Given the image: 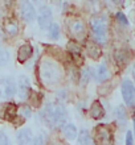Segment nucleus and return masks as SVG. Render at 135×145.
<instances>
[{
	"label": "nucleus",
	"instance_id": "393cba45",
	"mask_svg": "<svg viewBox=\"0 0 135 145\" xmlns=\"http://www.w3.org/2000/svg\"><path fill=\"white\" fill-rule=\"evenodd\" d=\"M9 61V53L3 46H0V66H5Z\"/></svg>",
	"mask_w": 135,
	"mask_h": 145
},
{
	"label": "nucleus",
	"instance_id": "5701e85b",
	"mask_svg": "<svg viewBox=\"0 0 135 145\" xmlns=\"http://www.w3.org/2000/svg\"><path fill=\"white\" fill-rule=\"evenodd\" d=\"M114 58H115V61L118 65H124V63L127 62L128 56L124 50H118V52H115V54H114Z\"/></svg>",
	"mask_w": 135,
	"mask_h": 145
},
{
	"label": "nucleus",
	"instance_id": "4468645a",
	"mask_svg": "<svg viewBox=\"0 0 135 145\" xmlns=\"http://www.w3.org/2000/svg\"><path fill=\"white\" fill-rule=\"evenodd\" d=\"M85 52L88 53V56H89L90 58H93V59H98V58L102 56L99 45L95 44L94 41H86L85 42Z\"/></svg>",
	"mask_w": 135,
	"mask_h": 145
},
{
	"label": "nucleus",
	"instance_id": "b1692460",
	"mask_svg": "<svg viewBox=\"0 0 135 145\" xmlns=\"http://www.w3.org/2000/svg\"><path fill=\"white\" fill-rule=\"evenodd\" d=\"M115 116H117V120H118L122 125L126 124V120H127V118H126V111H124V108L122 107V106H119V107L115 110Z\"/></svg>",
	"mask_w": 135,
	"mask_h": 145
},
{
	"label": "nucleus",
	"instance_id": "c756f323",
	"mask_svg": "<svg viewBox=\"0 0 135 145\" xmlns=\"http://www.w3.org/2000/svg\"><path fill=\"white\" fill-rule=\"evenodd\" d=\"M23 112H24V116H25V118H29V116H31V107H24L23 108Z\"/></svg>",
	"mask_w": 135,
	"mask_h": 145
},
{
	"label": "nucleus",
	"instance_id": "412c9836",
	"mask_svg": "<svg viewBox=\"0 0 135 145\" xmlns=\"http://www.w3.org/2000/svg\"><path fill=\"white\" fill-rule=\"evenodd\" d=\"M60 36H61V32H60V27H58V24L52 23V25L48 28V37H49V40L56 41V40L60 38Z\"/></svg>",
	"mask_w": 135,
	"mask_h": 145
},
{
	"label": "nucleus",
	"instance_id": "a878e982",
	"mask_svg": "<svg viewBox=\"0 0 135 145\" xmlns=\"http://www.w3.org/2000/svg\"><path fill=\"white\" fill-rule=\"evenodd\" d=\"M115 17H117V21H118L119 24H122V25H127V24H128L127 17H126V16H124L122 12H117Z\"/></svg>",
	"mask_w": 135,
	"mask_h": 145
},
{
	"label": "nucleus",
	"instance_id": "473e14b6",
	"mask_svg": "<svg viewBox=\"0 0 135 145\" xmlns=\"http://www.w3.org/2000/svg\"><path fill=\"white\" fill-rule=\"evenodd\" d=\"M134 131H135V118H134Z\"/></svg>",
	"mask_w": 135,
	"mask_h": 145
},
{
	"label": "nucleus",
	"instance_id": "39448f33",
	"mask_svg": "<svg viewBox=\"0 0 135 145\" xmlns=\"http://www.w3.org/2000/svg\"><path fill=\"white\" fill-rule=\"evenodd\" d=\"M68 29L70 36L74 38V41H82L86 36V27L84 20L80 17H72L68 21Z\"/></svg>",
	"mask_w": 135,
	"mask_h": 145
},
{
	"label": "nucleus",
	"instance_id": "20e7f679",
	"mask_svg": "<svg viewBox=\"0 0 135 145\" xmlns=\"http://www.w3.org/2000/svg\"><path fill=\"white\" fill-rule=\"evenodd\" d=\"M94 145H113L114 138L110 128L105 124H99L94 129V137H93Z\"/></svg>",
	"mask_w": 135,
	"mask_h": 145
},
{
	"label": "nucleus",
	"instance_id": "bb28decb",
	"mask_svg": "<svg viewBox=\"0 0 135 145\" xmlns=\"http://www.w3.org/2000/svg\"><path fill=\"white\" fill-rule=\"evenodd\" d=\"M31 145H46V141H45V138H44V136L39 135L37 137L33 138V141H32Z\"/></svg>",
	"mask_w": 135,
	"mask_h": 145
},
{
	"label": "nucleus",
	"instance_id": "7c9ffc66",
	"mask_svg": "<svg viewBox=\"0 0 135 145\" xmlns=\"http://www.w3.org/2000/svg\"><path fill=\"white\" fill-rule=\"evenodd\" d=\"M52 145H66L64 141H61V140H54L53 142H52Z\"/></svg>",
	"mask_w": 135,
	"mask_h": 145
},
{
	"label": "nucleus",
	"instance_id": "f257e3e1",
	"mask_svg": "<svg viewBox=\"0 0 135 145\" xmlns=\"http://www.w3.org/2000/svg\"><path fill=\"white\" fill-rule=\"evenodd\" d=\"M39 75L45 86H54L61 82L64 76V70L54 58L44 57L39 65Z\"/></svg>",
	"mask_w": 135,
	"mask_h": 145
},
{
	"label": "nucleus",
	"instance_id": "cd10ccee",
	"mask_svg": "<svg viewBox=\"0 0 135 145\" xmlns=\"http://www.w3.org/2000/svg\"><path fill=\"white\" fill-rule=\"evenodd\" d=\"M0 145H11L9 142V138L3 131H0Z\"/></svg>",
	"mask_w": 135,
	"mask_h": 145
},
{
	"label": "nucleus",
	"instance_id": "f8f14e48",
	"mask_svg": "<svg viewBox=\"0 0 135 145\" xmlns=\"http://www.w3.org/2000/svg\"><path fill=\"white\" fill-rule=\"evenodd\" d=\"M16 141L19 145H31L33 141V133L29 128H21L16 135Z\"/></svg>",
	"mask_w": 135,
	"mask_h": 145
},
{
	"label": "nucleus",
	"instance_id": "aec40b11",
	"mask_svg": "<svg viewBox=\"0 0 135 145\" xmlns=\"http://www.w3.org/2000/svg\"><path fill=\"white\" fill-rule=\"evenodd\" d=\"M97 80L98 82H101V83H103V82H106V80L110 78V71H109L107 66L105 65V63H102V65L98 67V70H97V75H95Z\"/></svg>",
	"mask_w": 135,
	"mask_h": 145
},
{
	"label": "nucleus",
	"instance_id": "c85d7f7f",
	"mask_svg": "<svg viewBox=\"0 0 135 145\" xmlns=\"http://www.w3.org/2000/svg\"><path fill=\"white\" fill-rule=\"evenodd\" d=\"M126 145H134V135L131 131L126 133Z\"/></svg>",
	"mask_w": 135,
	"mask_h": 145
},
{
	"label": "nucleus",
	"instance_id": "1a4fd4ad",
	"mask_svg": "<svg viewBox=\"0 0 135 145\" xmlns=\"http://www.w3.org/2000/svg\"><path fill=\"white\" fill-rule=\"evenodd\" d=\"M122 96H123V100L124 103L127 104V106H134L135 103V88L132 86L131 80H123V83H122Z\"/></svg>",
	"mask_w": 135,
	"mask_h": 145
},
{
	"label": "nucleus",
	"instance_id": "0eeeda50",
	"mask_svg": "<svg viewBox=\"0 0 135 145\" xmlns=\"http://www.w3.org/2000/svg\"><path fill=\"white\" fill-rule=\"evenodd\" d=\"M53 21V12L48 5H41L39 9V16H37V23L41 29H48L52 25Z\"/></svg>",
	"mask_w": 135,
	"mask_h": 145
},
{
	"label": "nucleus",
	"instance_id": "9d476101",
	"mask_svg": "<svg viewBox=\"0 0 135 145\" xmlns=\"http://www.w3.org/2000/svg\"><path fill=\"white\" fill-rule=\"evenodd\" d=\"M68 53L72 56V63H76V65H82L84 63L81 46L76 41H70L68 44Z\"/></svg>",
	"mask_w": 135,
	"mask_h": 145
},
{
	"label": "nucleus",
	"instance_id": "ddd939ff",
	"mask_svg": "<svg viewBox=\"0 0 135 145\" xmlns=\"http://www.w3.org/2000/svg\"><path fill=\"white\" fill-rule=\"evenodd\" d=\"M32 54H33L32 45H29V44L21 45L19 48V50H17V61H19V63H25L32 57Z\"/></svg>",
	"mask_w": 135,
	"mask_h": 145
},
{
	"label": "nucleus",
	"instance_id": "2f4dec72",
	"mask_svg": "<svg viewBox=\"0 0 135 145\" xmlns=\"http://www.w3.org/2000/svg\"><path fill=\"white\" fill-rule=\"evenodd\" d=\"M132 72H134V78H135V66H134V71H132Z\"/></svg>",
	"mask_w": 135,
	"mask_h": 145
},
{
	"label": "nucleus",
	"instance_id": "dca6fc26",
	"mask_svg": "<svg viewBox=\"0 0 135 145\" xmlns=\"http://www.w3.org/2000/svg\"><path fill=\"white\" fill-rule=\"evenodd\" d=\"M62 133L68 140H76L78 136V131L76 124L73 123H66L65 125L62 127Z\"/></svg>",
	"mask_w": 135,
	"mask_h": 145
},
{
	"label": "nucleus",
	"instance_id": "2eb2a0df",
	"mask_svg": "<svg viewBox=\"0 0 135 145\" xmlns=\"http://www.w3.org/2000/svg\"><path fill=\"white\" fill-rule=\"evenodd\" d=\"M89 114H90V118L94 119V120H99L105 116V108L102 107V104L98 102V100H94L90 106V110H89Z\"/></svg>",
	"mask_w": 135,
	"mask_h": 145
},
{
	"label": "nucleus",
	"instance_id": "6ab92c4d",
	"mask_svg": "<svg viewBox=\"0 0 135 145\" xmlns=\"http://www.w3.org/2000/svg\"><path fill=\"white\" fill-rule=\"evenodd\" d=\"M17 116H19V115H17V106L13 103L7 104L5 108H4V118L12 123Z\"/></svg>",
	"mask_w": 135,
	"mask_h": 145
},
{
	"label": "nucleus",
	"instance_id": "9b49d317",
	"mask_svg": "<svg viewBox=\"0 0 135 145\" xmlns=\"http://www.w3.org/2000/svg\"><path fill=\"white\" fill-rule=\"evenodd\" d=\"M20 11H21V17L25 23H33L36 19V9L33 7V4L31 1H27V0H24L23 3H21V8H20Z\"/></svg>",
	"mask_w": 135,
	"mask_h": 145
},
{
	"label": "nucleus",
	"instance_id": "f03ea898",
	"mask_svg": "<svg viewBox=\"0 0 135 145\" xmlns=\"http://www.w3.org/2000/svg\"><path fill=\"white\" fill-rule=\"evenodd\" d=\"M41 119L50 129H57L62 128L66 124L68 112L62 104L48 103L41 111Z\"/></svg>",
	"mask_w": 135,
	"mask_h": 145
},
{
	"label": "nucleus",
	"instance_id": "7ed1b4c3",
	"mask_svg": "<svg viewBox=\"0 0 135 145\" xmlns=\"http://www.w3.org/2000/svg\"><path fill=\"white\" fill-rule=\"evenodd\" d=\"M90 28L94 42L103 45L107 42V21L105 16H94L90 20Z\"/></svg>",
	"mask_w": 135,
	"mask_h": 145
},
{
	"label": "nucleus",
	"instance_id": "4be33fe9",
	"mask_svg": "<svg viewBox=\"0 0 135 145\" xmlns=\"http://www.w3.org/2000/svg\"><path fill=\"white\" fill-rule=\"evenodd\" d=\"M90 78H92V70H90L89 67H85V69L81 71V74H80V83H81V86L85 87L86 84L89 83Z\"/></svg>",
	"mask_w": 135,
	"mask_h": 145
},
{
	"label": "nucleus",
	"instance_id": "a211bd4d",
	"mask_svg": "<svg viewBox=\"0 0 135 145\" xmlns=\"http://www.w3.org/2000/svg\"><path fill=\"white\" fill-rule=\"evenodd\" d=\"M77 145H94L93 137L88 129H81L77 136Z\"/></svg>",
	"mask_w": 135,
	"mask_h": 145
},
{
	"label": "nucleus",
	"instance_id": "6e6552de",
	"mask_svg": "<svg viewBox=\"0 0 135 145\" xmlns=\"http://www.w3.org/2000/svg\"><path fill=\"white\" fill-rule=\"evenodd\" d=\"M32 92V87H31V82L25 75H20L19 76V98L23 102L29 100Z\"/></svg>",
	"mask_w": 135,
	"mask_h": 145
},
{
	"label": "nucleus",
	"instance_id": "423d86ee",
	"mask_svg": "<svg viewBox=\"0 0 135 145\" xmlns=\"http://www.w3.org/2000/svg\"><path fill=\"white\" fill-rule=\"evenodd\" d=\"M16 83L11 78L0 79V100H8L16 95Z\"/></svg>",
	"mask_w": 135,
	"mask_h": 145
},
{
	"label": "nucleus",
	"instance_id": "f3484780",
	"mask_svg": "<svg viewBox=\"0 0 135 145\" xmlns=\"http://www.w3.org/2000/svg\"><path fill=\"white\" fill-rule=\"evenodd\" d=\"M4 31L8 36H16L19 33V24L15 19H7L4 23Z\"/></svg>",
	"mask_w": 135,
	"mask_h": 145
}]
</instances>
